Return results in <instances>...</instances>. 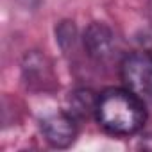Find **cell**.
Masks as SVG:
<instances>
[{
	"label": "cell",
	"mask_w": 152,
	"mask_h": 152,
	"mask_svg": "<svg viewBox=\"0 0 152 152\" xmlns=\"http://www.w3.org/2000/svg\"><path fill=\"white\" fill-rule=\"evenodd\" d=\"M97 120L111 134L127 136L138 132L145 120V106L141 97L127 88H107L97 99Z\"/></svg>",
	"instance_id": "1"
},
{
	"label": "cell",
	"mask_w": 152,
	"mask_h": 152,
	"mask_svg": "<svg viewBox=\"0 0 152 152\" xmlns=\"http://www.w3.org/2000/svg\"><path fill=\"white\" fill-rule=\"evenodd\" d=\"M120 77L127 90L138 97L152 95V54L131 52L124 57L120 66Z\"/></svg>",
	"instance_id": "2"
},
{
	"label": "cell",
	"mask_w": 152,
	"mask_h": 152,
	"mask_svg": "<svg viewBox=\"0 0 152 152\" xmlns=\"http://www.w3.org/2000/svg\"><path fill=\"white\" fill-rule=\"evenodd\" d=\"M41 131L45 140L57 148H64L73 143L75 136H77V125H75V118L68 113H57L41 122Z\"/></svg>",
	"instance_id": "3"
},
{
	"label": "cell",
	"mask_w": 152,
	"mask_h": 152,
	"mask_svg": "<svg viewBox=\"0 0 152 152\" xmlns=\"http://www.w3.org/2000/svg\"><path fill=\"white\" fill-rule=\"evenodd\" d=\"M84 48L93 59L104 61L106 57H109V54L113 50L111 31L104 23H99V22L91 23L84 32Z\"/></svg>",
	"instance_id": "4"
},
{
	"label": "cell",
	"mask_w": 152,
	"mask_h": 152,
	"mask_svg": "<svg viewBox=\"0 0 152 152\" xmlns=\"http://www.w3.org/2000/svg\"><path fill=\"white\" fill-rule=\"evenodd\" d=\"M97 99L91 91L88 90H81V91H75L72 97H70V106H72V111L70 115L77 120V118H84L88 116L90 113H95L97 111Z\"/></svg>",
	"instance_id": "5"
}]
</instances>
